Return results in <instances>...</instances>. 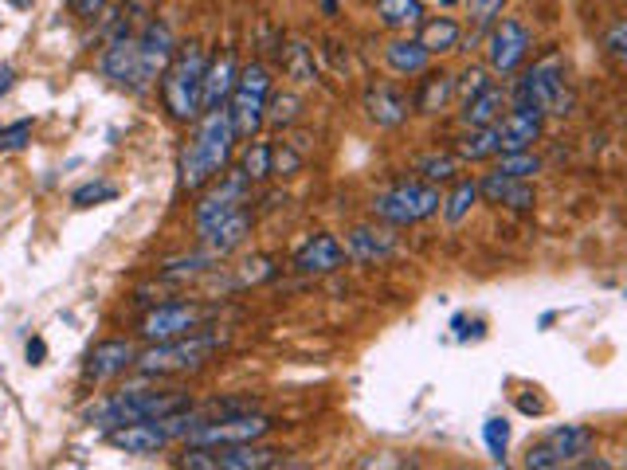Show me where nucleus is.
<instances>
[{
	"mask_svg": "<svg viewBox=\"0 0 627 470\" xmlns=\"http://www.w3.org/2000/svg\"><path fill=\"white\" fill-rule=\"evenodd\" d=\"M235 141H240V133H235L228 106H220V110H205V118H200L193 141L181 150V165H177L181 188L200 192L205 185L220 180V173L228 169V161H232V153H235Z\"/></svg>",
	"mask_w": 627,
	"mask_h": 470,
	"instance_id": "obj_1",
	"label": "nucleus"
},
{
	"mask_svg": "<svg viewBox=\"0 0 627 470\" xmlns=\"http://www.w3.org/2000/svg\"><path fill=\"white\" fill-rule=\"evenodd\" d=\"M208 56L200 44H181L173 63L161 75V98L173 122H193L200 114V91H205Z\"/></svg>",
	"mask_w": 627,
	"mask_h": 470,
	"instance_id": "obj_2",
	"label": "nucleus"
},
{
	"mask_svg": "<svg viewBox=\"0 0 627 470\" xmlns=\"http://www.w3.org/2000/svg\"><path fill=\"white\" fill-rule=\"evenodd\" d=\"M188 396L181 392H158V388H126V392L106 396L103 404H94L86 412V420L98 423V427H123V423H138V420H161V415H177L185 412Z\"/></svg>",
	"mask_w": 627,
	"mask_h": 470,
	"instance_id": "obj_3",
	"label": "nucleus"
},
{
	"mask_svg": "<svg viewBox=\"0 0 627 470\" xmlns=\"http://www.w3.org/2000/svg\"><path fill=\"white\" fill-rule=\"evenodd\" d=\"M216 349H220V338L216 333H185V338H173V341H153L146 353H138L133 368L141 376H173V373H193L200 368L208 357H212Z\"/></svg>",
	"mask_w": 627,
	"mask_h": 470,
	"instance_id": "obj_4",
	"label": "nucleus"
},
{
	"mask_svg": "<svg viewBox=\"0 0 627 470\" xmlns=\"http://www.w3.org/2000/svg\"><path fill=\"white\" fill-rule=\"evenodd\" d=\"M440 208H443L440 185H428V180H404V185L384 188L381 197H373V216L393 227L420 224V220L436 216Z\"/></svg>",
	"mask_w": 627,
	"mask_h": 470,
	"instance_id": "obj_5",
	"label": "nucleus"
},
{
	"mask_svg": "<svg viewBox=\"0 0 627 470\" xmlns=\"http://www.w3.org/2000/svg\"><path fill=\"white\" fill-rule=\"evenodd\" d=\"M514 106L518 110L537 114H565L569 110V91H565V63L561 56H549L534 63L514 83Z\"/></svg>",
	"mask_w": 627,
	"mask_h": 470,
	"instance_id": "obj_6",
	"label": "nucleus"
},
{
	"mask_svg": "<svg viewBox=\"0 0 627 470\" xmlns=\"http://www.w3.org/2000/svg\"><path fill=\"white\" fill-rule=\"evenodd\" d=\"M193 423H188V408L177 415H161V420H138V423H123V427H111V447L126 455H158L165 451L169 443L188 439Z\"/></svg>",
	"mask_w": 627,
	"mask_h": 470,
	"instance_id": "obj_7",
	"label": "nucleus"
},
{
	"mask_svg": "<svg viewBox=\"0 0 627 470\" xmlns=\"http://www.w3.org/2000/svg\"><path fill=\"white\" fill-rule=\"evenodd\" d=\"M282 459L279 447H263V443H220V447H197L188 443L181 455V467L188 470H267Z\"/></svg>",
	"mask_w": 627,
	"mask_h": 470,
	"instance_id": "obj_8",
	"label": "nucleus"
},
{
	"mask_svg": "<svg viewBox=\"0 0 627 470\" xmlns=\"http://www.w3.org/2000/svg\"><path fill=\"white\" fill-rule=\"evenodd\" d=\"M267 98H271V75L263 63H247L235 79V91L228 98V114L240 138H255L267 122Z\"/></svg>",
	"mask_w": 627,
	"mask_h": 470,
	"instance_id": "obj_9",
	"label": "nucleus"
},
{
	"mask_svg": "<svg viewBox=\"0 0 627 470\" xmlns=\"http://www.w3.org/2000/svg\"><path fill=\"white\" fill-rule=\"evenodd\" d=\"M208 310L197 306V302H165L158 310H150L146 318L138 321V338L141 341H173V338H185V333H197L205 326Z\"/></svg>",
	"mask_w": 627,
	"mask_h": 470,
	"instance_id": "obj_10",
	"label": "nucleus"
},
{
	"mask_svg": "<svg viewBox=\"0 0 627 470\" xmlns=\"http://www.w3.org/2000/svg\"><path fill=\"white\" fill-rule=\"evenodd\" d=\"M271 427H275V420H267V415H259V412H232V415H220V420H212V423H200L185 443H197V447L259 443L263 435H271Z\"/></svg>",
	"mask_w": 627,
	"mask_h": 470,
	"instance_id": "obj_11",
	"label": "nucleus"
},
{
	"mask_svg": "<svg viewBox=\"0 0 627 470\" xmlns=\"http://www.w3.org/2000/svg\"><path fill=\"white\" fill-rule=\"evenodd\" d=\"M592 447V432L581 423H565V427H553L542 443H537L525 467L549 470V467H569V462H581V455H589Z\"/></svg>",
	"mask_w": 627,
	"mask_h": 470,
	"instance_id": "obj_12",
	"label": "nucleus"
},
{
	"mask_svg": "<svg viewBox=\"0 0 627 470\" xmlns=\"http://www.w3.org/2000/svg\"><path fill=\"white\" fill-rule=\"evenodd\" d=\"M530 47H534V36L525 24L518 20H502L490 28V39H487V59H490V71L495 75H518L522 63L530 59Z\"/></svg>",
	"mask_w": 627,
	"mask_h": 470,
	"instance_id": "obj_13",
	"label": "nucleus"
},
{
	"mask_svg": "<svg viewBox=\"0 0 627 470\" xmlns=\"http://www.w3.org/2000/svg\"><path fill=\"white\" fill-rule=\"evenodd\" d=\"M252 204V180L244 177V173L235 169L228 173L224 169V180L212 188V192H205L197 204V232L205 235L208 227L216 224V220H224L228 212H235V208H247Z\"/></svg>",
	"mask_w": 627,
	"mask_h": 470,
	"instance_id": "obj_14",
	"label": "nucleus"
},
{
	"mask_svg": "<svg viewBox=\"0 0 627 470\" xmlns=\"http://www.w3.org/2000/svg\"><path fill=\"white\" fill-rule=\"evenodd\" d=\"M103 75L111 79L114 86H123V91H146L153 83L146 75V63H141V47H138V36H118L111 47L103 51Z\"/></svg>",
	"mask_w": 627,
	"mask_h": 470,
	"instance_id": "obj_15",
	"label": "nucleus"
},
{
	"mask_svg": "<svg viewBox=\"0 0 627 470\" xmlns=\"http://www.w3.org/2000/svg\"><path fill=\"white\" fill-rule=\"evenodd\" d=\"M478 197L487 200V204H498V208H514V212H530L537 204V192L530 180L522 177H506V173H487V177L478 180Z\"/></svg>",
	"mask_w": 627,
	"mask_h": 470,
	"instance_id": "obj_16",
	"label": "nucleus"
},
{
	"mask_svg": "<svg viewBox=\"0 0 627 470\" xmlns=\"http://www.w3.org/2000/svg\"><path fill=\"white\" fill-rule=\"evenodd\" d=\"M341 263H346V247H341V239L329 232H318L299 247L291 267L299 274H334Z\"/></svg>",
	"mask_w": 627,
	"mask_h": 470,
	"instance_id": "obj_17",
	"label": "nucleus"
},
{
	"mask_svg": "<svg viewBox=\"0 0 627 470\" xmlns=\"http://www.w3.org/2000/svg\"><path fill=\"white\" fill-rule=\"evenodd\" d=\"M138 47H141V63H146V75L150 79H161L165 75V67L173 63L177 56V36L169 28L165 20H150L146 28L138 32Z\"/></svg>",
	"mask_w": 627,
	"mask_h": 470,
	"instance_id": "obj_18",
	"label": "nucleus"
},
{
	"mask_svg": "<svg viewBox=\"0 0 627 470\" xmlns=\"http://www.w3.org/2000/svg\"><path fill=\"white\" fill-rule=\"evenodd\" d=\"M396 255V235H393V224L388 227H353L346 235V259L353 263H384V259H393Z\"/></svg>",
	"mask_w": 627,
	"mask_h": 470,
	"instance_id": "obj_19",
	"label": "nucleus"
},
{
	"mask_svg": "<svg viewBox=\"0 0 627 470\" xmlns=\"http://www.w3.org/2000/svg\"><path fill=\"white\" fill-rule=\"evenodd\" d=\"M133 361H138V349L130 345V341L123 338H111L103 341V345L91 349V357H86V380H94V385H103V380H114L118 373H126V368H133Z\"/></svg>",
	"mask_w": 627,
	"mask_h": 470,
	"instance_id": "obj_20",
	"label": "nucleus"
},
{
	"mask_svg": "<svg viewBox=\"0 0 627 470\" xmlns=\"http://www.w3.org/2000/svg\"><path fill=\"white\" fill-rule=\"evenodd\" d=\"M255 216H252V208H235V212H228L224 220H216L212 227H208L200 239H205V251H212L216 259H224V255H232L235 247L244 244L247 232H252Z\"/></svg>",
	"mask_w": 627,
	"mask_h": 470,
	"instance_id": "obj_21",
	"label": "nucleus"
},
{
	"mask_svg": "<svg viewBox=\"0 0 627 470\" xmlns=\"http://www.w3.org/2000/svg\"><path fill=\"white\" fill-rule=\"evenodd\" d=\"M498 138H502V153H518V150H534V141H542V114L537 110H510L498 118Z\"/></svg>",
	"mask_w": 627,
	"mask_h": 470,
	"instance_id": "obj_22",
	"label": "nucleus"
},
{
	"mask_svg": "<svg viewBox=\"0 0 627 470\" xmlns=\"http://www.w3.org/2000/svg\"><path fill=\"white\" fill-rule=\"evenodd\" d=\"M235 79H240V67H235L232 51L208 59L205 91H200V110H220V106H228V98H232V91H235Z\"/></svg>",
	"mask_w": 627,
	"mask_h": 470,
	"instance_id": "obj_23",
	"label": "nucleus"
},
{
	"mask_svg": "<svg viewBox=\"0 0 627 470\" xmlns=\"http://www.w3.org/2000/svg\"><path fill=\"white\" fill-rule=\"evenodd\" d=\"M384 63L393 67L396 75H408V79H413V75H423V71H428L431 51L420 44V39H413V36L404 39V36H400V39H393V44L384 47Z\"/></svg>",
	"mask_w": 627,
	"mask_h": 470,
	"instance_id": "obj_24",
	"label": "nucleus"
},
{
	"mask_svg": "<svg viewBox=\"0 0 627 470\" xmlns=\"http://www.w3.org/2000/svg\"><path fill=\"white\" fill-rule=\"evenodd\" d=\"M365 110L376 126L393 130V126H400L404 118H408V98H404L400 91H393V86H373V91L365 94Z\"/></svg>",
	"mask_w": 627,
	"mask_h": 470,
	"instance_id": "obj_25",
	"label": "nucleus"
},
{
	"mask_svg": "<svg viewBox=\"0 0 627 470\" xmlns=\"http://www.w3.org/2000/svg\"><path fill=\"white\" fill-rule=\"evenodd\" d=\"M376 20L393 32H413L428 20V12L423 0H376Z\"/></svg>",
	"mask_w": 627,
	"mask_h": 470,
	"instance_id": "obj_26",
	"label": "nucleus"
},
{
	"mask_svg": "<svg viewBox=\"0 0 627 470\" xmlns=\"http://www.w3.org/2000/svg\"><path fill=\"white\" fill-rule=\"evenodd\" d=\"M420 39L423 47H428L431 56H448V51H455L463 39V28H460V20H451V16H431L420 24Z\"/></svg>",
	"mask_w": 627,
	"mask_h": 470,
	"instance_id": "obj_27",
	"label": "nucleus"
},
{
	"mask_svg": "<svg viewBox=\"0 0 627 470\" xmlns=\"http://www.w3.org/2000/svg\"><path fill=\"white\" fill-rule=\"evenodd\" d=\"M455 153L460 161H487L502 153V138H498V126H467L460 141H455Z\"/></svg>",
	"mask_w": 627,
	"mask_h": 470,
	"instance_id": "obj_28",
	"label": "nucleus"
},
{
	"mask_svg": "<svg viewBox=\"0 0 627 470\" xmlns=\"http://www.w3.org/2000/svg\"><path fill=\"white\" fill-rule=\"evenodd\" d=\"M502 106H506V94L498 86H487L483 94L467 98L463 103V126H495L502 118Z\"/></svg>",
	"mask_w": 627,
	"mask_h": 470,
	"instance_id": "obj_29",
	"label": "nucleus"
},
{
	"mask_svg": "<svg viewBox=\"0 0 627 470\" xmlns=\"http://www.w3.org/2000/svg\"><path fill=\"white\" fill-rule=\"evenodd\" d=\"M423 75H428V71H423ZM451 94H455V75H443V71H431V75L420 83V94H416V110H423V114H440L443 106L451 103Z\"/></svg>",
	"mask_w": 627,
	"mask_h": 470,
	"instance_id": "obj_30",
	"label": "nucleus"
},
{
	"mask_svg": "<svg viewBox=\"0 0 627 470\" xmlns=\"http://www.w3.org/2000/svg\"><path fill=\"white\" fill-rule=\"evenodd\" d=\"M240 173H244L247 180H263V177H271L275 173V145L271 141H247V150H244V157H240Z\"/></svg>",
	"mask_w": 627,
	"mask_h": 470,
	"instance_id": "obj_31",
	"label": "nucleus"
},
{
	"mask_svg": "<svg viewBox=\"0 0 627 470\" xmlns=\"http://www.w3.org/2000/svg\"><path fill=\"white\" fill-rule=\"evenodd\" d=\"M478 180H460V185L451 188V197H443V220H448V224H463V220L471 216V208L478 204Z\"/></svg>",
	"mask_w": 627,
	"mask_h": 470,
	"instance_id": "obj_32",
	"label": "nucleus"
},
{
	"mask_svg": "<svg viewBox=\"0 0 627 470\" xmlns=\"http://www.w3.org/2000/svg\"><path fill=\"white\" fill-rule=\"evenodd\" d=\"M416 173H420L428 185L455 180V173H460V153H431V157H423L420 165H416Z\"/></svg>",
	"mask_w": 627,
	"mask_h": 470,
	"instance_id": "obj_33",
	"label": "nucleus"
},
{
	"mask_svg": "<svg viewBox=\"0 0 627 470\" xmlns=\"http://www.w3.org/2000/svg\"><path fill=\"white\" fill-rule=\"evenodd\" d=\"M498 173H506V177H537L542 173V157H537L534 150H518V153H502L498 157Z\"/></svg>",
	"mask_w": 627,
	"mask_h": 470,
	"instance_id": "obj_34",
	"label": "nucleus"
},
{
	"mask_svg": "<svg viewBox=\"0 0 627 470\" xmlns=\"http://www.w3.org/2000/svg\"><path fill=\"white\" fill-rule=\"evenodd\" d=\"M282 71L299 83H314V63H310V51L302 44L282 47Z\"/></svg>",
	"mask_w": 627,
	"mask_h": 470,
	"instance_id": "obj_35",
	"label": "nucleus"
},
{
	"mask_svg": "<svg viewBox=\"0 0 627 470\" xmlns=\"http://www.w3.org/2000/svg\"><path fill=\"white\" fill-rule=\"evenodd\" d=\"M299 110H302L299 94H275V98H267V122L271 126H291L299 118Z\"/></svg>",
	"mask_w": 627,
	"mask_h": 470,
	"instance_id": "obj_36",
	"label": "nucleus"
},
{
	"mask_svg": "<svg viewBox=\"0 0 627 470\" xmlns=\"http://www.w3.org/2000/svg\"><path fill=\"white\" fill-rule=\"evenodd\" d=\"M483 439H487V451L495 455L498 462H506V447H510V423L502 415H490L483 423Z\"/></svg>",
	"mask_w": 627,
	"mask_h": 470,
	"instance_id": "obj_37",
	"label": "nucleus"
},
{
	"mask_svg": "<svg viewBox=\"0 0 627 470\" xmlns=\"http://www.w3.org/2000/svg\"><path fill=\"white\" fill-rule=\"evenodd\" d=\"M32 130H36V122H32V118H20V122L4 126V130H0V153L24 150V145L32 141Z\"/></svg>",
	"mask_w": 627,
	"mask_h": 470,
	"instance_id": "obj_38",
	"label": "nucleus"
},
{
	"mask_svg": "<svg viewBox=\"0 0 627 470\" xmlns=\"http://www.w3.org/2000/svg\"><path fill=\"white\" fill-rule=\"evenodd\" d=\"M114 197H118V188L106 185V180H94V185L79 188L76 197H71V204H76V208H94V204H103V200H114Z\"/></svg>",
	"mask_w": 627,
	"mask_h": 470,
	"instance_id": "obj_39",
	"label": "nucleus"
},
{
	"mask_svg": "<svg viewBox=\"0 0 627 470\" xmlns=\"http://www.w3.org/2000/svg\"><path fill=\"white\" fill-rule=\"evenodd\" d=\"M487 86H495V83L487 79V71H483V67H467L463 75H455V91L463 94V103H467V98H475V94H483Z\"/></svg>",
	"mask_w": 627,
	"mask_h": 470,
	"instance_id": "obj_40",
	"label": "nucleus"
},
{
	"mask_svg": "<svg viewBox=\"0 0 627 470\" xmlns=\"http://www.w3.org/2000/svg\"><path fill=\"white\" fill-rule=\"evenodd\" d=\"M506 0H467V12H471V24L475 28H490L498 20V12H502Z\"/></svg>",
	"mask_w": 627,
	"mask_h": 470,
	"instance_id": "obj_41",
	"label": "nucleus"
},
{
	"mask_svg": "<svg viewBox=\"0 0 627 470\" xmlns=\"http://www.w3.org/2000/svg\"><path fill=\"white\" fill-rule=\"evenodd\" d=\"M302 169V153H294L291 145H279L275 150V177H294Z\"/></svg>",
	"mask_w": 627,
	"mask_h": 470,
	"instance_id": "obj_42",
	"label": "nucleus"
},
{
	"mask_svg": "<svg viewBox=\"0 0 627 470\" xmlns=\"http://www.w3.org/2000/svg\"><path fill=\"white\" fill-rule=\"evenodd\" d=\"M604 47H608V56H616L619 63H627V20H619L616 28L604 36Z\"/></svg>",
	"mask_w": 627,
	"mask_h": 470,
	"instance_id": "obj_43",
	"label": "nucleus"
},
{
	"mask_svg": "<svg viewBox=\"0 0 627 470\" xmlns=\"http://www.w3.org/2000/svg\"><path fill=\"white\" fill-rule=\"evenodd\" d=\"M106 4H111V0H71V12H76L79 20H94Z\"/></svg>",
	"mask_w": 627,
	"mask_h": 470,
	"instance_id": "obj_44",
	"label": "nucleus"
},
{
	"mask_svg": "<svg viewBox=\"0 0 627 470\" xmlns=\"http://www.w3.org/2000/svg\"><path fill=\"white\" fill-rule=\"evenodd\" d=\"M271 274H275V267L267 263V259H255V263H247V271L240 282H259V279H271Z\"/></svg>",
	"mask_w": 627,
	"mask_h": 470,
	"instance_id": "obj_45",
	"label": "nucleus"
},
{
	"mask_svg": "<svg viewBox=\"0 0 627 470\" xmlns=\"http://www.w3.org/2000/svg\"><path fill=\"white\" fill-rule=\"evenodd\" d=\"M12 83H16V71H12V67L4 63V67H0V98H4V94L12 91Z\"/></svg>",
	"mask_w": 627,
	"mask_h": 470,
	"instance_id": "obj_46",
	"label": "nucleus"
},
{
	"mask_svg": "<svg viewBox=\"0 0 627 470\" xmlns=\"http://www.w3.org/2000/svg\"><path fill=\"white\" fill-rule=\"evenodd\" d=\"M39 357H44V341H32V345H28V361H32V365H44Z\"/></svg>",
	"mask_w": 627,
	"mask_h": 470,
	"instance_id": "obj_47",
	"label": "nucleus"
},
{
	"mask_svg": "<svg viewBox=\"0 0 627 470\" xmlns=\"http://www.w3.org/2000/svg\"><path fill=\"white\" fill-rule=\"evenodd\" d=\"M518 408H522V412H542V404H537V400H518Z\"/></svg>",
	"mask_w": 627,
	"mask_h": 470,
	"instance_id": "obj_48",
	"label": "nucleus"
},
{
	"mask_svg": "<svg viewBox=\"0 0 627 470\" xmlns=\"http://www.w3.org/2000/svg\"><path fill=\"white\" fill-rule=\"evenodd\" d=\"M12 9H32V0H9Z\"/></svg>",
	"mask_w": 627,
	"mask_h": 470,
	"instance_id": "obj_49",
	"label": "nucleus"
}]
</instances>
